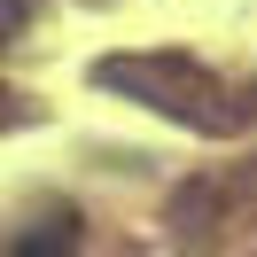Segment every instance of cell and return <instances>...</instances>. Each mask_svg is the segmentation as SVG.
<instances>
[{"label": "cell", "instance_id": "obj_1", "mask_svg": "<svg viewBox=\"0 0 257 257\" xmlns=\"http://www.w3.org/2000/svg\"><path fill=\"white\" fill-rule=\"evenodd\" d=\"M70 249H78V218H70V210H55V218H39L32 234H16L0 257H70Z\"/></svg>", "mask_w": 257, "mask_h": 257}, {"label": "cell", "instance_id": "obj_2", "mask_svg": "<svg viewBox=\"0 0 257 257\" xmlns=\"http://www.w3.org/2000/svg\"><path fill=\"white\" fill-rule=\"evenodd\" d=\"M16 32H24V0H0V47H8Z\"/></svg>", "mask_w": 257, "mask_h": 257}]
</instances>
